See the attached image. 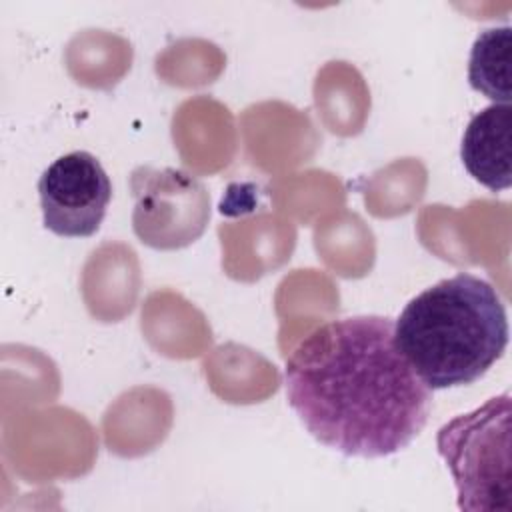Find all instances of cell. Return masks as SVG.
<instances>
[{
    "mask_svg": "<svg viewBox=\"0 0 512 512\" xmlns=\"http://www.w3.org/2000/svg\"><path fill=\"white\" fill-rule=\"evenodd\" d=\"M512 28L494 26L482 30L470 50L468 82L472 90L484 94L492 104H510L512 100Z\"/></svg>",
    "mask_w": 512,
    "mask_h": 512,
    "instance_id": "52a82bcc",
    "label": "cell"
},
{
    "mask_svg": "<svg viewBox=\"0 0 512 512\" xmlns=\"http://www.w3.org/2000/svg\"><path fill=\"white\" fill-rule=\"evenodd\" d=\"M286 402L320 444L354 458L404 450L426 426L432 390L394 340V320L358 314L306 334L284 364Z\"/></svg>",
    "mask_w": 512,
    "mask_h": 512,
    "instance_id": "6da1fadb",
    "label": "cell"
},
{
    "mask_svg": "<svg viewBox=\"0 0 512 512\" xmlns=\"http://www.w3.org/2000/svg\"><path fill=\"white\" fill-rule=\"evenodd\" d=\"M508 314L484 278L458 272L414 296L394 322V340L430 390L480 380L506 352Z\"/></svg>",
    "mask_w": 512,
    "mask_h": 512,
    "instance_id": "7a4b0ae2",
    "label": "cell"
},
{
    "mask_svg": "<svg viewBox=\"0 0 512 512\" xmlns=\"http://www.w3.org/2000/svg\"><path fill=\"white\" fill-rule=\"evenodd\" d=\"M38 196L46 230L64 238H86L98 232L106 216L112 182L94 154L74 150L40 174Z\"/></svg>",
    "mask_w": 512,
    "mask_h": 512,
    "instance_id": "5b68a950",
    "label": "cell"
},
{
    "mask_svg": "<svg viewBox=\"0 0 512 512\" xmlns=\"http://www.w3.org/2000/svg\"><path fill=\"white\" fill-rule=\"evenodd\" d=\"M460 160L466 172L492 192L512 186V106L490 104L472 116Z\"/></svg>",
    "mask_w": 512,
    "mask_h": 512,
    "instance_id": "8992f818",
    "label": "cell"
},
{
    "mask_svg": "<svg viewBox=\"0 0 512 512\" xmlns=\"http://www.w3.org/2000/svg\"><path fill=\"white\" fill-rule=\"evenodd\" d=\"M510 416L512 396L504 392L440 426L436 450L450 470L460 510H512Z\"/></svg>",
    "mask_w": 512,
    "mask_h": 512,
    "instance_id": "3957f363",
    "label": "cell"
},
{
    "mask_svg": "<svg viewBox=\"0 0 512 512\" xmlns=\"http://www.w3.org/2000/svg\"><path fill=\"white\" fill-rule=\"evenodd\" d=\"M132 228L142 244L176 250L198 240L210 220L204 184L180 168L140 166L130 176Z\"/></svg>",
    "mask_w": 512,
    "mask_h": 512,
    "instance_id": "277c9868",
    "label": "cell"
}]
</instances>
